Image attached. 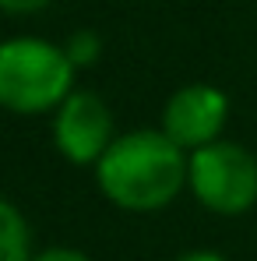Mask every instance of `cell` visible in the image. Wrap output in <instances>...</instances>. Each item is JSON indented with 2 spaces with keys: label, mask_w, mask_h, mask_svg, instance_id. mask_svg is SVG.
I'll return each instance as SVG.
<instances>
[{
  "label": "cell",
  "mask_w": 257,
  "mask_h": 261,
  "mask_svg": "<svg viewBox=\"0 0 257 261\" xmlns=\"http://www.w3.org/2000/svg\"><path fill=\"white\" fill-rule=\"evenodd\" d=\"M74 64L64 46L39 36H14L0 43V110L14 117L56 113L74 92Z\"/></svg>",
  "instance_id": "2"
},
{
  "label": "cell",
  "mask_w": 257,
  "mask_h": 261,
  "mask_svg": "<svg viewBox=\"0 0 257 261\" xmlns=\"http://www.w3.org/2000/svg\"><path fill=\"white\" fill-rule=\"evenodd\" d=\"M187 152L169 141L159 127H141L117 134L106 155L95 163V187L99 194L134 216L162 212L187 187Z\"/></svg>",
  "instance_id": "1"
},
{
  "label": "cell",
  "mask_w": 257,
  "mask_h": 261,
  "mask_svg": "<svg viewBox=\"0 0 257 261\" xmlns=\"http://www.w3.org/2000/svg\"><path fill=\"white\" fill-rule=\"evenodd\" d=\"M113 141H117L113 110L92 88H74L53 113V145L71 166L95 170V163L106 155Z\"/></svg>",
  "instance_id": "4"
},
{
  "label": "cell",
  "mask_w": 257,
  "mask_h": 261,
  "mask_svg": "<svg viewBox=\"0 0 257 261\" xmlns=\"http://www.w3.org/2000/svg\"><path fill=\"white\" fill-rule=\"evenodd\" d=\"M225 124H229V95L208 82L180 85L166 99L162 117H159V130L169 141H176L187 155L222 141Z\"/></svg>",
  "instance_id": "5"
},
{
  "label": "cell",
  "mask_w": 257,
  "mask_h": 261,
  "mask_svg": "<svg viewBox=\"0 0 257 261\" xmlns=\"http://www.w3.org/2000/svg\"><path fill=\"white\" fill-rule=\"evenodd\" d=\"M32 261H92V258L78 247H43L32 254Z\"/></svg>",
  "instance_id": "8"
},
{
  "label": "cell",
  "mask_w": 257,
  "mask_h": 261,
  "mask_svg": "<svg viewBox=\"0 0 257 261\" xmlns=\"http://www.w3.org/2000/svg\"><path fill=\"white\" fill-rule=\"evenodd\" d=\"M49 4L53 0H0V11H7V14H36V11H43Z\"/></svg>",
  "instance_id": "9"
},
{
  "label": "cell",
  "mask_w": 257,
  "mask_h": 261,
  "mask_svg": "<svg viewBox=\"0 0 257 261\" xmlns=\"http://www.w3.org/2000/svg\"><path fill=\"white\" fill-rule=\"evenodd\" d=\"M32 226L25 212L0 194V261H32Z\"/></svg>",
  "instance_id": "6"
},
{
  "label": "cell",
  "mask_w": 257,
  "mask_h": 261,
  "mask_svg": "<svg viewBox=\"0 0 257 261\" xmlns=\"http://www.w3.org/2000/svg\"><path fill=\"white\" fill-rule=\"evenodd\" d=\"M64 53H67V60L74 64V71H85V67H92V64L102 57V39H99L95 29H78V32H71V39L64 43Z\"/></svg>",
  "instance_id": "7"
},
{
  "label": "cell",
  "mask_w": 257,
  "mask_h": 261,
  "mask_svg": "<svg viewBox=\"0 0 257 261\" xmlns=\"http://www.w3.org/2000/svg\"><path fill=\"white\" fill-rule=\"evenodd\" d=\"M187 191L215 216H243L257 205V155L240 141H215L187 159Z\"/></svg>",
  "instance_id": "3"
},
{
  "label": "cell",
  "mask_w": 257,
  "mask_h": 261,
  "mask_svg": "<svg viewBox=\"0 0 257 261\" xmlns=\"http://www.w3.org/2000/svg\"><path fill=\"white\" fill-rule=\"evenodd\" d=\"M173 261H229L222 251H212V247H194V251H183Z\"/></svg>",
  "instance_id": "10"
}]
</instances>
